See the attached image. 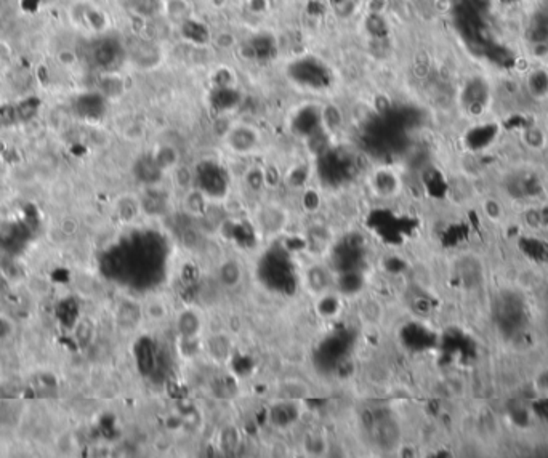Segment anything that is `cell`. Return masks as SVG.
Listing matches in <instances>:
<instances>
[{"instance_id": "cell-4", "label": "cell", "mask_w": 548, "mask_h": 458, "mask_svg": "<svg viewBox=\"0 0 548 458\" xmlns=\"http://www.w3.org/2000/svg\"><path fill=\"white\" fill-rule=\"evenodd\" d=\"M526 87L529 95L537 101L548 98V71L544 68L532 69L526 77Z\"/></svg>"}, {"instance_id": "cell-3", "label": "cell", "mask_w": 548, "mask_h": 458, "mask_svg": "<svg viewBox=\"0 0 548 458\" xmlns=\"http://www.w3.org/2000/svg\"><path fill=\"white\" fill-rule=\"evenodd\" d=\"M488 85L479 84L478 80H473L471 84L467 85L463 94V103L465 107L470 111V114H481V111L484 109L486 105H488Z\"/></svg>"}, {"instance_id": "cell-6", "label": "cell", "mask_w": 548, "mask_h": 458, "mask_svg": "<svg viewBox=\"0 0 548 458\" xmlns=\"http://www.w3.org/2000/svg\"><path fill=\"white\" fill-rule=\"evenodd\" d=\"M183 34L193 40V42H202V35H207V30L199 21H183Z\"/></svg>"}, {"instance_id": "cell-2", "label": "cell", "mask_w": 548, "mask_h": 458, "mask_svg": "<svg viewBox=\"0 0 548 458\" xmlns=\"http://www.w3.org/2000/svg\"><path fill=\"white\" fill-rule=\"evenodd\" d=\"M125 49L116 39H101L91 47V60L101 69L111 71L122 63Z\"/></svg>"}, {"instance_id": "cell-5", "label": "cell", "mask_w": 548, "mask_h": 458, "mask_svg": "<svg viewBox=\"0 0 548 458\" xmlns=\"http://www.w3.org/2000/svg\"><path fill=\"white\" fill-rule=\"evenodd\" d=\"M132 8L141 17H154L161 12V0H132Z\"/></svg>"}, {"instance_id": "cell-1", "label": "cell", "mask_w": 548, "mask_h": 458, "mask_svg": "<svg viewBox=\"0 0 548 458\" xmlns=\"http://www.w3.org/2000/svg\"><path fill=\"white\" fill-rule=\"evenodd\" d=\"M289 76L299 84L308 85L310 89H324L329 84V71L315 58L297 60L289 66Z\"/></svg>"}]
</instances>
